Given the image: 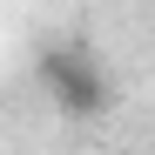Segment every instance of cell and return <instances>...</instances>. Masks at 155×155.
<instances>
[{
  "label": "cell",
  "instance_id": "obj_1",
  "mask_svg": "<svg viewBox=\"0 0 155 155\" xmlns=\"http://www.w3.org/2000/svg\"><path fill=\"white\" fill-rule=\"evenodd\" d=\"M34 81H41V94L54 101L68 121H101L115 108V81H108V68L94 61L88 41H47L34 54Z\"/></svg>",
  "mask_w": 155,
  "mask_h": 155
},
{
  "label": "cell",
  "instance_id": "obj_2",
  "mask_svg": "<svg viewBox=\"0 0 155 155\" xmlns=\"http://www.w3.org/2000/svg\"><path fill=\"white\" fill-rule=\"evenodd\" d=\"M115 155H121V148H115Z\"/></svg>",
  "mask_w": 155,
  "mask_h": 155
}]
</instances>
